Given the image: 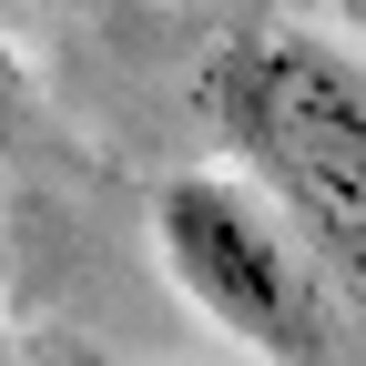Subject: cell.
<instances>
[{"instance_id":"277c9868","label":"cell","mask_w":366,"mask_h":366,"mask_svg":"<svg viewBox=\"0 0 366 366\" xmlns=\"http://www.w3.org/2000/svg\"><path fill=\"white\" fill-rule=\"evenodd\" d=\"M41 366H122V356H112V346H81V336H51Z\"/></svg>"},{"instance_id":"6da1fadb","label":"cell","mask_w":366,"mask_h":366,"mask_svg":"<svg viewBox=\"0 0 366 366\" xmlns=\"http://www.w3.org/2000/svg\"><path fill=\"white\" fill-rule=\"evenodd\" d=\"M204 122L224 132L285 234L366 295V61L315 31H234L204 61Z\"/></svg>"},{"instance_id":"3957f363","label":"cell","mask_w":366,"mask_h":366,"mask_svg":"<svg viewBox=\"0 0 366 366\" xmlns=\"http://www.w3.org/2000/svg\"><path fill=\"white\" fill-rule=\"evenodd\" d=\"M21 112H31V81H21V61H11V41H0V153L21 143Z\"/></svg>"},{"instance_id":"7a4b0ae2","label":"cell","mask_w":366,"mask_h":366,"mask_svg":"<svg viewBox=\"0 0 366 366\" xmlns=\"http://www.w3.org/2000/svg\"><path fill=\"white\" fill-rule=\"evenodd\" d=\"M153 254L183 295L264 366H336V295L285 214L224 173H173L153 194Z\"/></svg>"}]
</instances>
